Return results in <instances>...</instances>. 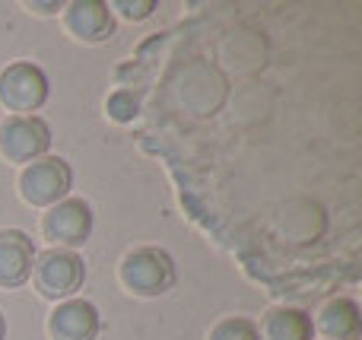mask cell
<instances>
[{"mask_svg":"<svg viewBox=\"0 0 362 340\" xmlns=\"http://www.w3.org/2000/svg\"><path fill=\"white\" fill-rule=\"evenodd\" d=\"M178 267L165 248L140 245L121 258V283L140 299H156L175 286Z\"/></svg>","mask_w":362,"mask_h":340,"instance_id":"1","label":"cell"},{"mask_svg":"<svg viewBox=\"0 0 362 340\" xmlns=\"http://www.w3.org/2000/svg\"><path fill=\"white\" fill-rule=\"evenodd\" d=\"M32 280H35V290L45 299L64 303V299H74L76 290H83V283H86V264H83V258L76 252L51 248V252L35 258Z\"/></svg>","mask_w":362,"mask_h":340,"instance_id":"2","label":"cell"},{"mask_svg":"<svg viewBox=\"0 0 362 340\" xmlns=\"http://www.w3.org/2000/svg\"><path fill=\"white\" fill-rule=\"evenodd\" d=\"M48 74L32 61H13L0 70V105L13 115H35L48 102Z\"/></svg>","mask_w":362,"mask_h":340,"instance_id":"3","label":"cell"},{"mask_svg":"<svg viewBox=\"0 0 362 340\" xmlns=\"http://www.w3.org/2000/svg\"><path fill=\"white\" fill-rule=\"evenodd\" d=\"M74 188V169L64 156H42L19 175V194L29 207H54Z\"/></svg>","mask_w":362,"mask_h":340,"instance_id":"4","label":"cell"},{"mask_svg":"<svg viewBox=\"0 0 362 340\" xmlns=\"http://www.w3.org/2000/svg\"><path fill=\"white\" fill-rule=\"evenodd\" d=\"M51 150V127L42 115H10L0 121V156L6 163H35Z\"/></svg>","mask_w":362,"mask_h":340,"instance_id":"5","label":"cell"},{"mask_svg":"<svg viewBox=\"0 0 362 340\" xmlns=\"http://www.w3.org/2000/svg\"><path fill=\"white\" fill-rule=\"evenodd\" d=\"M95 213L89 207V201L83 197H64L61 204L48 207V213L42 216V233L48 242H54L57 248H83L93 235Z\"/></svg>","mask_w":362,"mask_h":340,"instance_id":"6","label":"cell"},{"mask_svg":"<svg viewBox=\"0 0 362 340\" xmlns=\"http://www.w3.org/2000/svg\"><path fill=\"white\" fill-rule=\"evenodd\" d=\"M35 242L23 229H0V290H19L32 280Z\"/></svg>","mask_w":362,"mask_h":340,"instance_id":"7","label":"cell"},{"mask_svg":"<svg viewBox=\"0 0 362 340\" xmlns=\"http://www.w3.org/2000/svg\"><path fill=\"white\" fill-rule=\"evenodd\" d=\"M102 331V315L89 299H64L48 315L51 340H95Z\"/></svg>","mask_w":362,"mask_h":340,"instance_id":"8","label":"cell"},{"mask_svg":"<svg viewBox=\"0 0 362 340\" xmlns=\"http://www.w3.org/2000/svg\"><path fill=\"white\" fill-rule=\"evenodd\" d=\"M64 25L70 29V35L80 38L86 45L108 42L115 35V13L102 0H74L64 6Z\"/></svg>","mask_w":362,"mask_h":340,"instance_id":"9","label":"cell"},{"mask_svg":"<svg viewBox=\"0 0 362 340\" xmlns=\"http://www.w3.org/2000/svg\"><path fill=\"white\" fill-rule=\"evenodd\" d=\"M261 340H315V322L296 305H274L261 318Z\"/></svg>","mask_w":362,"mask_h":340,"instance_id":"10","label":"cell"},{"mask_svg":"<svg viewBox=\"0 0 362 340\" xmlns=\"http://www.w3.org/2000/svg\"><path fill=\"white\" fill-rule=\"evenodd\" d=\"M315 331H321L327 340H359V334H362L359 305L353 303V299H346V296L331 299V303L318 312Z\"/></svg>","mask_w":362,"mask_h":340,"instance_id":"11","label":"cell"},{"mask_svg":"<svg viewBox=\"0 0 362 340\" xmlns=\"http://www.w3.org/2000/svg\"><path fill=\"white\" fill-rule=\"evenodd\" d=\"M206 340H261L257 324L245 315H226L210 328Z\"/></svg>","mask_w":362,"mask_h":340,"instance_id":"12","label":"cell"},{"mask_svg":"<svg viewBox=\"0 0 362 340\" xmlns=\"http://www.w3.org/2000/svg\"><path fill=\"white\" fill-rule=\"evenodd\" d=\"M105 112H108V118L118 121V124H131L140 115V95H134L131 89H118V93L108 95Z\"/></svg>","mask_w":362,"mask_h":340,"instance_id":"13","label":"cell"},{"mask_svg":"<svg viewBox=\"0 0 362 340\" xmlns=\"http://www.w3.org/2000/svg\"><path fill=\"white\" fill-rule=\"evenodd\" d=\"M112 6V13L118 10L124 19H131V23H140V19H146V16H153V10H156V0H115V4H108Z\"/></svg>","mask_w":362,"mask_h":340,"instance_id":"14","label":"cell"},{"mask_svg":"<svg viewBox=\"0 0 362 340\" xmlns=\"http://www.w3.org/2000/svg\"><path fill=\"white\" fill-rule=\"evenodd\" d=\"M29 10H35V13H57V10H64V4H29Z\"/></svg>","mask_w":362,"mask_h":340,"instance_id":"15","label":"cell"},{"mask_svg":"<svg viewBox=\"0 0 362 340\" xmlns=\"http://www.w3.org/2000/svg\"><path fill=\"white\" fill-rule=\"evenodd\" d=\"M0 340H6V318H4V312H0Z\"/></svg>","mask_w":362,"mask_h":340,"instance_id":"16","label":"cell"}]
</instances>
